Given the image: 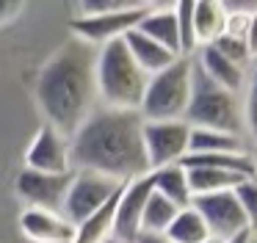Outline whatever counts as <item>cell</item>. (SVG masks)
Masks as SVG:
<instances>
[{
  "instance_id": "cell-11",
  "label": "cell",
  "mask_w": 257,
  "mask_h": 243,
  "mask_svg": "<svg viewBox=\"0 0 257 243\" xmlns=\"http://www.w3.org/2000/svg\"><path fill=\"white\" fill-rule=\"evenodd\" d=\"M72 174H42V171H28L23 169L14 180V191H17L20 202L25 207L36 210H50V213H64V202H67V191Z\"/></svg>"
},
{
  "instance_id": "cell-3",
  "label": "cell",
  "mask_w": 257,
  "mask_h": 243,
  "mask_svg": "<svg viewBox=\"0 0 257 243\" xmlns=\"http://www.w3.org/2000/svg\"><path fill=\"white\" fill-rule=\"evenodd\" d=\"M94 75H97L100 105L116 108V110H139L141 108L150 75L133 61V55L127 53L122 39L97 50Z\"/></svg>"
},
{
  "instance_id": "cell-12",
  "label": "cell",
  "mask_w": 257,
  "mask_h": 243,
  "mask_svg": "<svg viewBox=\"0 0 257 243\" xmlns=\"http://www.w3.org/2000/svg\"><path fill=\"white\" fill-rule=\"evenodd\" d=\"M150 177L124 182L116 196L113 207V226H111V243H136L141 237V215L150 196Z\"/></svg>"
},
{
  "instance_id": "cell-6",
  "label": "cell",
  "mask_w": 257,
  "mask_h": 243,
  "mask_svg": "<svg viewBox=\"0 0 257 243\" xmlns=\"http://www.w3.org/2000/svg\"><path fill=\"white\" fill-rule=\"evenodd\" d=\"M150 6L141 3H119L111 11H91V14H75L69 20V31L72 39L89 44V47L100 50L111 42L124 39L136 25L141 22V17L147 14Z\"/></svg>"
},
{
  "instance_id": "cell-10",
  "label": "cell",
  "mask_w": 257,
  "mask_h": 243,
  "mask_svg": "<svg viewBox=\"0 0 257 243\" xmlns=\"http://www.w3.org/2000/svg\"><path fill=\"white\" fill-rule=\"evenodd\" d=\"M25 169L42 171V174H69V171H75L69 138L56 127L42 125L34 133L28 149H25Z\"/></svg>"
},
{
  "instance_id": "cell-21",
  "label": "cell",
  "mask_w": 257,
  "mask_h": 243,
  "mask_svg": "<svg viewBox=\"0 0 257 243\" xmlns=\"http://www.w3.org/2000/svg\"><path fill=\"white\" fill-rule=\"evenodd\" d=\"M180 210L183 207L172 204L169 199H163L161 193L150 191L147 204H144V215H141V235H166V229L172 226L174 215H177Z\"/></svg>"
},
{
  "instance_id": "cell-18",
  "label": "cell",
  "mask_w": 257,
  "mask_h": 243,
  "mask_svg": "<svg viewBox=\"0 0 257 243\" xmlns=\"http://www.w3.org/2000/svg\"><path fill=\"white\" fill-rule=\"evenodd\" d=\"M150 185L155 193H161L163 199H169L172 204L177 207H188L194 202L191 196V188H188V171L180 166H169V169H158V171H150Z\"/></svg>"
},
{
  "instance_id": "cell-4",
  "label": "cell",
  "mask_w": 257,
  "mask_h": 243,
  "mask_svg": "<svg viewBox=\"0 0 257 243\" xmlns=\"http://www.w3.org/2000/svg\"><path fill=\"white\" fill-rule=\"evenodd\" d=\"M191 94H194V55L177 58L166 69L150 75L139 113L144 122L185 119Z\"/></svg>"
},
{
  "instance_id": "cell-2",
  "label": "cell",
  "mask_w": 257,
  "mask_h": 243,
  "mask_svg": "<svg viewBox=\"0 0 257 243\" xmlns=\"http://www.w3.org/2000/svg\"><path fill=\"white\" fill-rule=\"evenodd\" d=\"M97 50L69 39L56 50L36 77V102L45 113V125L61 130L67 138L100 108L97 94Z\"/></svg>"
},
{
  "instance_id": "cell-22",
  "label": "cell",
  "mask_w": 257,
  "mask_h": 243,
  "mask_svg": "<svg viewBox=\"0 0 257 243\" xmlns=\"http://www.w3.org/2000/svg\"><path fill=\"white\" fill-rule=\"evenodd\" d=\"M166 237L172 243H205L207 237H210V232H207L202 215L188 204V207H183L174 215L172 226L166 229Z\"/></svg>"
},
{
  "instance_id": "cell-27",
  "label": "cell",
  "mask_w": 257,
  "mask_h": 243,
  "mask_svg": "<svg viewBox=\"0 0 257 243\" xmlns=\"http://www.w3.org/2000/svg\"><path fill=\"white\" fill-rule=\"evenodd\" d=\"M20 11H23V3H14V0H0V25L12 22Z\"/></svg>"
},
{
  "instance_id": "cell-15",
  "label": "cell",
  "mask_w": 257,
  "mask_h": 243,
  "mask_svg": "<svg viewBox=\"0 0 257 243\" xmlns=\"http://www.w3.org/2000/svg\"><path fill=\"white\" fill-rule=\"evenodd\" d=\"M136 31H141L144 36H150L152 42H158L161 47H166L169 53L180 55V36H177V17H174L172 6H150L147 14L141 17V22L136 25Z\"/></svg>"
},
{
  "instance_id": "cell-9",
  "label": "cell",
  "mask_w": 257,
  "mask_h": 243,
  "mask_svg": "<svg viewBox=\"0 0 257 243\" xmlns=\"http://www.w3.org/2000/svg\"><path fill=\"white\" fill-rule=\"evenodd\" d=\"M191 207L202 215L207 232H210L213 240H232V237L243 235V232H254V226L249 224L246 213L240 210L238 199L232 191L224 193H210V196H196L191 202Z\"/></svg>"
},
{
  "instance_id": "cell-30",
  "label": "cell",
  "mask_w": 257,
  "mask_h": 243,
  "mask_svg": "<svg viewBox=\"0 0 257 243\" xmlns=\"http://www.w3.org/2000/svg\"><path fill=\"white\" fill-rule=\"evenodd\" d=\"M254 235V232H243V235H238V237H232V240H227V243H249V237Z\"/></svg>"
},
{
  "instance_id": "cell-14",
  "label": "cell",
  "mask_w": 257,
  "mask_h": 243,
  "mask_svg": "<svg viewBox=\"0 0 257 243\" xmlns=\"http://www.w3.org/2000/svg\"><path fill=\"white\" fill-rule=\"evenodd\" d=\"M194 64H196V69H199L202 75L213 83V86L224 88V91H229V94H240V97H243L246 77H249V69H246V66H238V64H232V61L221 58L213 47L196 50Z\"/></svg>"
},
{
  "instance_id": "cell-32",
  "label": "cell",
  "mask_w": 257,
  "mask_h": 243,
  "mask_svg": "<svg viewBox=\"0 0 257 243\" xmlns=\"http://www.w3.org/2000/svg\"><path fill=\"white\" fill-rule=\"evenodd\" d=\"M205 243H221V240H213V237H207V240Z\"/></svg>"
},
{
  "instance_id": "cell-26",
  "label": "cell",
  "mask_w": 257,
  "mask_h": 243,
  "mask_svg": "<svg viewBox=\"0 0 257 243\" xmlns=\"http://www.w3.org/2000/svg\"><path fill=\"white\" fill-rule=\"evenodd\" d=\"M232 193H235V199H238L240 210L246 213V218H249V224L254 226V232H257V177H246Z\"/></svg>"
},
{
  "instance_id": "cell-1",
  "label": "cell",
  "mask_w": 257,
  "mask_h": 243,
  "mask_svg": "<svg viewBox=\"0 0 257 243\" xmlns=\"http://www.w3.org/2000/svg\"><path fill=\"white\" fill-rule=\"evenodd\" d=\"M141 130L144 119L139 110H116L100 105L69 138L75 169L97 171L122 185L147 177L150 166Z\"/></svg>"
},
{
  "instance_id": "cell-8",
  "label": "cell",
  "mask_w": 257,
  "mask_h": 243,
  "mask_svg": "<svg viewBox=\"0 0 257 243\" xmlns=\"http://www.w3.org/2000/svg\"><path fill=\"white\" fill-rule=\"evenodd\" d=\"M144 155L150 171L180 166L188 155L191 141V125L185 119H169V122H144Z\"/></svg>"
},
{
  "instance_id": "cell-19",
  "label": "cell",
  "mask_w": 257,
  "mask_h": 243,
  "mask_svg": "<svg viewBox=\"0 0 257 243\" xmlns=\"http://www.w3.org/2000/svg\"><path fill=\"white\" fill-rule=\"evenodd\" d=\"M188 171V188L191 196H210V193L235 191L246 177H238L232 171H218V169H199V166H183Z\"/></svg>"
},
{
  "instance_id": "cell-16",
  "label": "cell",
  "mask_w": 257,
  "mask_h": 243,
  "mask_svg": "<svg viewBox=\"0 0 257 243\" xmlns=\"http://www.w3.org/2000/svg\"><path fill=\"white\" fill-rule=\"evenodd\" d=\"M122 42H124V47H127V53L133 55V61L147 72V75H155V72L166 69L172 61H177L174 53H169L166 47H161L158 42H152L150 36H144V33L136 31V28L122 39Z\"/></svg>"
},
{
  "instance_id": "cell-7",
  "label": "cell",
  "mask_w": 257,
  "mask_h": 243,
  "mask_svg": "<svg viewBox=\"0 0 257 243\" xmlns=\"http://www.w3.org/2000/svg\"><path fill=\"white\" fill-rule=\"evenodd\" d=\"M119 191H122V182H113L111 177H102L97 171L75 169L67 191V202H64V218L72 226L83 224L86 218L100 213L108 202H113Z\"/></svg>"
},
{
  "instance_id": "cell-29",
  "label": "cell",
  "mask_w": 257,
  "mask_h": 243,
  "mask_svg": "<svg viewBox=\"0 0 257 243\" xmlns=\"http://www.w3.org/2000/svg\"><path fill=\"white\" fill-rule=\"evenodd\" d=\"M136 243H172L166 235H141Z\"/></svg>"
},
{
  "instance_id": "cell-31",
  "label": "cell",
  "mask_w": 257,
  "mask_h": 243,
  "mask_svg": "<svg viewBox=\"0 0 257 243\" xmlns=\"http://www.w3.org/2000/svg\"><path fill=\"white\" fill-rule=\"evenodd\" d=\"M249 243H257V232H254V235H251V237H249Z\"/></svg>"
},
{
  "instance_id": "cell-17",
  "label": "cell",
  "mask_w": 257,
  "mask_h": 243,
  "mask_svg": "<svg viewBox=\"0 0 257 243\" xmlns=\"http://www.w3.org/2000/svg\"><path fill=\"white\" fill-rule=\"evenodd\" d=\"M194 42L196 50L213 44L224 33V22H227V3H216V0H199L194 3Z\"/></svg>"
},
{
  "instance_id": "cell-25",
  "label": "cell",
  "mask_w": 257,
  "mask_h": 243,
  "mask_svg": "<svg viewBox=\"0 0 257 243\" xmlns=\"http://www.w3.org/2000/svg\"><path fill=\"white\" fill-rule=\"evenodd\" d=\"M243 122H246V136L257 144V61L249 69L243 88Z\"/></svg>"
},
{
  "instance_id": "cell-5",
  "label": "cell",
  "mask_w": 257,
  "mask_h": 243,
  "mask_svg": "<svg viewBox=\"0 0 257 243\" xmlns=\"http://www.w3.org/2000/svg\"><path fill=\"white\" fill-rule=\"evenodd\" d=\"M185 122L191 127L202 130H218L229 136H246V122H243V97L229 94L224 88L213 86L194 64V94H191Z\"/></svg>"
},
{
  "instance_id": "cell-28",
  "label": "cell",
  "mask_w": 257,
  "mask_h": 243,
  "mask_svg": "<svg viewBox=\"0 0 257 243\" xmlns=\"http://www.w3.org/2000/svg\"><path fill=\"white\" fill-rule=\"evenodd\" d=\"M246 47H249V55H251V61H257V11L251 14L249 31H246Z\"/></svg>"
},
{
  "instance_id": "cell-23",
  "label": "cell",
  "mask_w": 257,
  "mask_h": 243,
  "mask_svg": "<svg viewBox=\"0 0 257 243\" xmlns=\"http://www.w3.org/2000/svg\"><path fill=\"white\" fill-rule=\"evenodd\" d=\"M177 17V36H180V55L191 58L196 55V42H194V0H180L172 6Z\"/></svg>"
},
{
  "instance_id": "cell-24",
  "label": "cell",
  "mask_w": 257,
  "mask_h": 243,
  "mask_svg": "<svg viewBox=\"0 0 257 243\" xmlns=\"http://www.w3.org/2000/svg\"><path fill=\"white\" fill-rule=\"evenodd\" d=\"M207 47H213L218 55H221V58L232 61V64H238V66H246V69L254 64V61H251V55H249V47H246V39H235V36L221 33V36H218L213 44H207Z\"/></svg>"
},
{
  "instance_id": "cell-20",
  "label": "cell",
  "mask_w": 257,
  "mask_h": 243,
  "mask_svg": "<svg viewBox=\"0 0 257 243\" xmlns=\"http://www.w3.org/2000/svg\"><path fill=\"white\" fill-rule=\"evenodd\" d=\"M207 152H249V149H246V141L240 136L191 127L188 155H207Z\"/></svg>"
},
{
  "instance_id": "cell-13",
  "label": "cell",
  "mask_w": 257,
  "mask_h": 243,
  "mask_svg": "<svg viewBox=\"0 0 257 243\" xmlns=\"http://www.w3.org/2000/svg\"><path fill=\"white\" fill-rule=\"evenodd\" d=\"M20 232L31 243H72L75 226L64 218V213L25 207L20 215Z\"/></svg>"
}]
</instances>
